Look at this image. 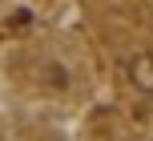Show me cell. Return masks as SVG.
Wrapping results in <instances>:
<instances>
[{"label":"cell","instance_id":"cell-1","mask_svg":"<svg viewBox=\"0 0 153 141\" xmlns=\"http://www.w3.org/2000/svg\"><path fill=\"white\" fill-rule=\"evenodd\" d=\"M133 81H137L141 89H153V61L149 56H141V61L133 65Z\"/></svg>","mask_w":153,"mask_h":141}]
</instances>
